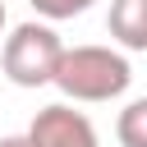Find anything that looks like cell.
I'll list each match as a JSON object with an SVG mask.
<instances>
[{
    "mask_svg": "<svg viewBox=\"0 0 147 147\" xmlns=\"http://www.w3.org/2000/svg\"><path fill=\"white\" fill-rule=\"evenodd\" d=\"M41 18H74V14H87L96 0H28Z\"/></svg>",
    "mask_w": 147,
    "mask_h": 147,
    "instance_id": "8992f818",
    "label": "cell"
},
{
    "mask_svg": "<svg viewBox=\"0 0 147 147\" xmlns=\"http://www.w3.org/2000/svg\"><path fill=\"white\" fill-rule=\"evenodd\" d=\"M69 101H115L129 92L133 69L119 51L110 46H64L55 78H51Z\"/></svg>",
    "mask_w": 147,
    "mask_h": 147,
    "instance_id": "6da1fadb",
    "label": "cell"
},
{
    "mask_svg": "<svg viewBox=\"0 0 147 147\" xmlns=\"http://www.w3.org/2000/svg\"><path fill=\"white\" fill-rule=\"evenodd\" d=\"M0 147H32V142H28L23 133H9V138H0Z\"/></svg>",
    "mask_w": 147,
    "mask_h": 147,
    "instance_id": "52a82bcc",
    "label": "cell"
},
{
    "mask_svg": "<svg viewBox=\"0 0 147 147\" xmlns=\"http://www.w3.org/2000/svg\"><path fill=\"white\" fill-rule=\"evenodd\" d=\"M115 138H119V147H147V96H138L119 110Z\"/></svg>",
    "mask_w": 147,
    "mask_h": 147,
    "instance_id": "5b68a950",
    "label": "cell"
},
{
    "mask_svg": "<svg viewBox=\"0 0 147 147\" xmlns=\"http://www.w3.org/2000/svg\"><path fill=\"white\" fill-rule=\"evenodd\" d=\"M106 28L124 51H147V0H110Z\"/></svg>",
    "mask_w": 147,
    "mask_h": 147,
    "instance_id": "277c9868",
    "label": "cell"
},
{
    "mask_svg": "<svg viewBox=\"0 0 147 147\" xmlns=\"http://www.w3.org/2000/svg\"><path fill=\"white\" fill-rule=\"evenodd\" d=\"M64 55V41L51 23H18L5 37L0 51V69L14 87H46L55 78V64Z\"/></svg>",
    "mask_w": 147,
    "mask_h": 147,
    "instance_id": "7a4b0ae2",
    "label": "cell"
},
{
    "mask_svg": "<svg viewBox=\"0 0 147 147\" xmlns=\"http://www.w3.org/2000/svg\"><path fill=\"white\" fill-rule=\"evenodd\" d=\"M5 18H9V14H5V0H0V32H5Z\"/></svg>",
    "mask_w": 147,
    "mask_h": 147,
    "instance_id": "ba28073f",
    "label": "cell"
},
{
    "mask_svg": "<svg viewBox=\"0 0 147 147\" xmlns=\"http://www.w3.org/2000/svg\"><path fill=\"white\" fill-rule=\"evenodd\" d=\"M23 138L32 147H101L92 119L83 110H74V106H41Z\"/></svg>",
    "mask_w": 147,
    "mask_h": 147,
    "instance_id": "3957f363",
    "label": "cell"
}]
</instances>
